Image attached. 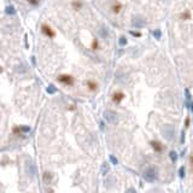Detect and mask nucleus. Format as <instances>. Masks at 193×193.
<instances>
[{
  "label": "nucleus",
  "mask_w": 193,
  "mask_h": 193,
  "mask_svg": "<svg viewBox=\"0 0 193 193\" xmlns=\"http://www.w3.org/2000/svg\"><path fill=\"white\" fill-rule=\"evenodd\" d=\"M157 175H158V171H157L156 168L155 166H148V168H146L144 170L142 176H144L145 181H147V182H153L157 179Z\"/></svg>",
  "instance_id": "1"
},
{
  "label": "nucleus",
  "mask_w": 193,
  "mask_h": 193,
  "mask_svg": "<svg viewBox=\"0 0 193 193\" xmlns=\"http://www.w3.org/2000/svg\"><path fill=\"white\" fill-rule=\"evenodd\" d=\"M162 135L163 138L168 140V141H171L175 138V127L171 124H166L162 128Z\"/></svg>",
  "instance_id": "2"
},
{
  "label": "nucleus",
  "mask_w": 193,
  "mask_h": 193,
  "mask_svg": "<svg viewBox=\"0 0 193 193\" xmlns=\"http://www.w3.org/2000/svg\"><path fill=\"white\" fill-rule=\"evenodd\" d=\"M104 118L108 123H111V124H115L117 120H118V115L117 112L113 110H106L105 113H104Z\"/></svg>",
  "instance_id": "3"
},
{
  "label": "nucleus",
  "mask_w": 193,
  "mask_h": 193,
  "mask_svg": "<svg viewBox=\"0 0 193 193\" xmlns=\"http://www.w3.org/2000/svg\"><path fill=\"white\" fill-rule=\"evenodd\" d=\"M132 26L134 28H138V29L144 28L146 26V21L142 16H134L132 19Z\"/></svg>",
  "instance_id": "4"
},
{
  "label": "nucleus",
  "mask_w": 193,
  "mask_h": 193,
  "mask_svg": "<svg viewBox=\"0 0 193 193\" xmlns=\"http://www.w3.org/2000/svg\"><path fill=\"white\" fill-rule=\"evenodd\" d=\"M58 81L66 86H73L74 84V77L71 75H59L58 76Z\"/></svg>",
  "instance_id": "5"
},
{
  "label": "nucleus",
  "mask_w": 193,
  "mask_h": 193,
  "mask_svg": "<svg viewBox=\"0 0 193 193\" xmlns=\"http://www.w3.org/2000/svg\"><path fill=\"white\" fill-rule=\"evenodd\" d=\"M26 171L30 176H35V174H36V166L34 164L33 161H27L26 162Z\"/></svg>",
  "instance_id": "6"
},
{
  "label": "nucleus",
  "mask_w": 193,
  "mask_h": 193,
  "mask_svg": "<svg viewBox=\"0 0 193 193\" xmlns=\"http://www.w3.org/2000/svg\"><path fill=\"white\" fill-rule=\"evenodd\" d=\"M30 132V127L29 126H16L12 128V133L19 135V134H23V133H29Z\"/></svg>",
  "instance_id": "7"
},
{
  "label": "nucleus",
  "mask_w": 193,
  "mask_h": 193,
  "mask_svg": "<svg viewBox=\"0 0 193 193\" xmlns=\"http://www.w3.org/2000/svg\"><path fill=\"white\" fill-rule=\"evenodd\" d=\"M41 31H42L46 36L50 37V39H53V37L55 36V30L50 27V26H47V24H42V26H41Z\"/></svg>",
  "instance_id": "8"
},
{
  "label": "nucleus",
  "mask_w": 193,
  "mask_h": 193,
  "mask_svg": "<svg viewBox=\"0 0 193 193\" xmlns=\"http://www.w3.org/2000/svg\"><path fill=\"white\" fill-rule=\"evenodd\" d=\"M99 35H100L104 40H108L109 36H110V33H109V29L105 27V26H101L100 29H99Z\"/></svg>",
  "instance_id": "9"
},
{
  "label": "nucleus",
  "mask_w": 193,
  "mask_h": 193,
  "mask_svg": "<svg viewBox=\"0 0 193 193\" xmlns=\"http://www.w3.org/2000/svg\"><path fill=\"white\" fill-rule=\"evenodd\" d=\"M123 98H124V94H123L122 92H116V93H113V95H112V100L115 101L116 104L121 103Z\"/></svg>",
  "instance_id": "10"
},
{
  "label": "nucleus",
  "mask_w": 193,
  "mask_h": 193,
  "mask_svg": "<svg viewBox=\"0 0 193 193\" xmlns=\"http://www.w3.org/2000/svg\"><path fill=\"white\" fill-rule=\"evenodd\" d=\"M42 179H44L45 184H51L52 182V179H53V175L51 174V173H48V171H45L42 174Z\"/></svg>",
  "instance_id": "11"
},
{
  "label": "nucleus",
  "mask_w": 193,
  "mask_h": 193,
  "mask_svg": "<svg viewBox=\"0 0 193 193\" xmlns=\"http://www.w3.org/2000/svg\"><path fill=\"white\" fill-rule=\"evenodd\" d=\"M16 12H17V11H16L13 5H7V6L5 7V13H6V15L13 16V15H16Z\"/></svg>",
  "instance_id": "12"
},
{
  "label": "nucleus",
  "mask_w": 193,
  "mask_h": 193,
  "mask_svg": "<svg viewBox=\"0 0 193 193\" xmlns=\"http://www.w3.org/2000/svg\"><path fill=\"white\" fill-rule=\"evenodd\" d=\"M151 146L153 147V150L157 151V152H161L163 150V147L161 146V144L158 141H151Z\"/></svg>",
  "instance_id": "13"
},
{
  "label": "nucleus",
  "mask_w": 193,
  "mask_h": 193,
  "mask_svg": "<svg viewBox=\"0 0 193 193\" xmlns=\"http://www.w3.org/2000/svg\"><path fill=\"white\" fill-rule=\"evenodd\" d=\"M46 91H47L48 94H55L58 89H57V87H55V84H52V83H51V84H48V86H47Z\"/></svg>",
  "instance_id": "14"
},
{
  "label": "nucleus",
  "mask_w": 193,
  "mask_h": 193,
  "mask_svg": "<svg viewBox=\"0 0 193 193\" xmlns=\"http://www.w3.org/2000/svg\"><path fill=\"white\" fill-rule=\"evenodd\" d=\"M109 170H110V168H109V163H108V162H104L103 166H101V174L106 175L108 173H109Z\"/></svg>",
  "instance_id": "15"
},
{
  "label": "nucleus",
  "mask_w": 193,
  "mask_h": 193,
  "mask_svg": "<svg viewBox=\"0 0 193 193\" xmlns=\"http://www.w3.org/2000/svg\"><path fill=\"white\" fill-rule=\"evenodd\" d=\"M87 86H88V88H89L91 91H95L97 87H98V84H97L95 82H93V81H91V80L87 81Z\"/></svg>",
  "instance_id": "16"
},
{
  "label": "nucleus",
  "mask_w": 193,
  "mask_h": 193,
  "mask_svg": "<svg viewBox=\"0 0 193 193\" xmlns=\"http://www.w3.org/2000/svg\"><path fill=\"white\" fill-rule=\"evenodd\" d=\"M169 157H170V159H171L173 163H176V161H177V153L175 151H170L169 152Z\"/></svg>",
  "instance_id": "17"
},
{
  "label": "nucleus",
  "mask_w": 193,
  "mask_h": 193,
  "mask_svg": "<svg viewBox=\"0 0 193 193\" xmlns=\"http://www.w3.org/2000/svg\"><path fill=\"white\" fill-rule=\"evenodd\" d=\"M152 35H153V37H155V39L159 40V39L162 37V31H161V29H156V30H153Z\"/></svg>",
  "instance_id": "18"
},
{
  "label": "nucleus",
  "mask_w": 193,
  "mask_h": 193,
  "mask_svg": "<svg viewBox=\"0 0 193 193\" xmlns=\"http://www.w3.org/2000/svg\"><path fill=\"white\" fill-rule=\"evenodd\" d=\"M109 159H110L111 164H113V166H117V164H118V159L113 156V155H110V156H109Z\"/></svg>",
  "instance_id": "19"
},
{
  "label": "nucleus",
  "mask_w": 193,
  "mask_h": 193,
  "mask_svg": "<svg viewBox=\"0 0 193 193\" xmlns=\"http://www.w3.org/2000/svg\"><path fill=\"white\" fill-rule=\"evenodd\" d=\"M118 44H120V46L124 47L126 45H127V39H126V36H121L120 39H118Z\"/></svg>",
  "instance_id": "20"
},
{
  "label": "nucleus",
  "mask_w": 193,
  "mask_h": 193,
  "mask_svg": "<svg viewBox=\"0 0 193 193\" xmlns=\"http://www.w3.org/2000/svg\"><path fill=\"white\" fill-rule=\"evenodd\" d=\"M112 10H113V12L115 13H118L121 10V4H118V2H116L113 6H112Z\"/></svg>",
  "instance_id": "21"
},
{
  "label": "nucleus",
  "mask_w": 193,
  "mask_h": 193,
  "mask_svg": "<svg viewBox=\"0 0 193 193\" xmlns=\"http://www.w3.org/2000/svg\"><path fill=\"white\" fill-rule=\"evenodd\" d=\"M81 6H82V4H81L80 1H74V2H73L74 10H80V9H81Z\"/></svg>",
  "instance_id": "22"
},
{
  "label": "nucleus",
  "mask_w": 193,
  "mask_h": 193,
  "mask_svg": "<svg viewBox=\"0 0 193 193\" xmlns=\"http://www.w3.org/2000/svg\"><path fill=\"white\" fill-rule=\"evenodd\" d=\"M179 176H180L181 179H184L185 177V166H181V168L179 169Z\"/></svg>",
  "instance_id": "23"
},
{
  "label": "nucleus",
  "mask_w": 193,
  "mask_h": 193,
  "mask_svg": "<svg viewBox=\"0 0 193 193\" xmlns=\"http://www.w3.org/2000/svg\"><path fill=\"white\" fill-rule=\"evenodd\" d=\"M130 34H132L133 36H135V37H140V36H141V34H140L139 31H133V30H130Z\"/></svg>",
  "instance_id": "24"
},
{
  "label": "nucleus",
  "mask_w": 193,
  "mask_h": 193,
  "mask_svg": "<svg viewBox=\"0 0 193 193\" xmlns=\"http://www.w3.org/2000/svg\"><path fill=\"white\" fill-rule=\"evenodd\" d=\"M190 17H191V16H190V13H188V12H187V13H182V15H181V18L182 19H188L190 18Z\"/></svg>",
  "instance_id": "25"
},
{
  "label": "nucleus",
  "mask_w": 193,
  "mask_h": 193,
  "mask_svg": "<svg viewBox=\"0 0 193 193\" xmlns=\"http://www.w3.org/2000/svg\"><path fill=\"white\" fill-rule=\"evenodd\" d=\"M29 1V4H31V5H35L36 6L37 4H39V0H28Z\"/></svg>",
  "instance_id": "26"
},
{
  "label": "nucleus",
  "mask_w": 193,
  "mask_h": 193,
  "mask_svg": "<svg viewBox=\"0 0 193 193\" xmlns=\"http://www.w3.org/2000/svg\"><path fill=\"white\" fill-rule=\"evenodd\" d=\"M92 47H93V50H97V48H98V41H97V40H94V41H93Z\"/></svg>",
  "instance_id": "27"
},
{
  "label": "nucleus",
  "mask_w": 193,
  "mask_h": 193,
  "mask_svg": "<svg viewBox=\"0 0 193 193\" xmlns=\"http://www.w3.org/2000/svg\"><path fill=\"white\" fill-rule=\"evenodd\" d=\"M185 126H186V128L190 126V118H188V117H187V118H186V121H185Z\"/></svg>",
  "instance_id": "28"
},
{
  "label": "nucleus",
  "mask_w": 193,
  "mask_h": 193,
  "mask_svg": "<svg viewBox=\"0 0 193 193\" xmlns=\"http://www.w3.org/2000/svg\"><path fill=\"white\" fill-rule=\"evenodd\" d=\"M185 141V132H181V142Z\"/></svg>",
  "instance_id": "29"
},
{
  "label": "nucleus",
  "mask_w": 193,
  "mask_h": 193,
  "mask_svg": "<svg viewBox=\"0 0 193 193\" xmlns=\"http://www.w3.org/2000/svg\"><path fill=\"white\" fill-rule=\"evenodd\" d=\"M100 129H101V130H104V129H105V126H104V122H100Z\"/></svg>",
  "instance_id": "30"
},
{
  "label": "nucleus",
  "mask_w": 193,
  "mask_h": 193,
  "mask_svg": "<svg viewBox=\"0 0 193 193\" xmlns=\"http://www.w3.org/2000/svg\"><path fill=\"white\" fill-rule=\"evenodd\" d=\"M128 192H135V190H134V188H129Z\"/></svg>",
  "instance_id": "31"
},
{
  "label": "nucleus",
  "mask_w": 193,
  "mask_h": 193,
  "mask_svg": "<svg viewBox=\"0 0 193 193\" xmlns=\"http://www.w3.org/2000/svg\"><path fill=\"white\" fill-rule=\"evenodd\" d=\"M191 163H192V168H193V156L191 157Z\"/></svg>",
  "instance_id": "32"
},
{
  "label": "nucleus",
  "mask_w": 193,
  "mask_h": 193,
  "mask_svg": "<svg viewBox=\"0 0 193 193\" xmlns=\"http://www.w3.org/2000/svg\"><path fill=\"white\" fill-rule=\"evenodd\" d=\"M163 1H166V0H163Z\"/></svg>",
  "instance_id": "33"
}]
</instances>
